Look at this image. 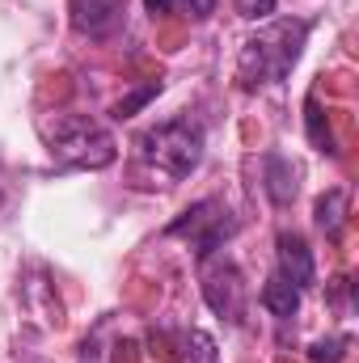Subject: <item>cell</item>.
I'll return each mask as SVG.
<instances>
[{"mask_svg": "<svg viewBox=\"0 0 359 363\" xmlns=\"http://www.w3.org/2000/svg\"><path fill=\"white\" fill-rule=\"evenodd\" d=\"M203 300L211 304V313H220L233 325L245 317V283H241V271L228 258L224 262H203Z\"/></svg>", "mask_w": 359, "mask_h": 363, "instance_id": "obj_5", "label": "cell"}, {"mask_svg": "<svg viewBox=\"0 0 359 363\" xmlns=\"http://www.w3.org/2000/svg\"><path fill=\"white\" fill-rule=\"evenodd\" d=\"M43 140H47L51 157L72 169H106L118 157L114 135L89 114H55L43 127Z\"/></svg>", "mask_w": 359, "mask_h": 363, "instance_id": "obj_2", "label": "cell"}, {"mask_svg": "<svg viewBox=\"0 0 359 363\" xmlns=\"http://www.w3.org/2000/svg\"><path fill=\"white\" fill-rule=\"evenodd\" d=\"M170 237H190V245H194V258L199 262H207L233 233H237V220H233V211L224 207V203H216V199H203V203H194V207H186L178 220L165 228Z\"/></svg>", "mask_w": 359, "mask_h": 363, "instance_id": "obj_4", "label": "cell"}, {"mask_svg": "<svg viewBox=\"0 0 359 363\" xmlns=\"http://www.w3.org/2000/svg\"><path fill=\"white\" fill-rule=\"evenodd\" d=\"M275 4H279V0H233V9H237L245 21H263V17H270Z\"/></svg>", "mask_w": 359, "mask_h": 363, "instance_id": "obj_15", "label": "cell"}, {"mask_svg": "<svg viewBox=\"0 0 359 363\" xmlns=\"http://www.w3.org/2000/svg\"><path fill=\"white\" fill-rule=\"evenodd\" d=\"M304 131H309V144L317 148V152H338V144H334V131H330V118H326V110H321V101H317V93H309L304 97Z\"/></svg>", "mask_w": 359, "mask_h": 363, "instance_id": "obj_11", "label": "cell"}, {"mask_svg": "<svg viewBox=\"0 0 359 363\" xmlns=\"http://www.w3.org/2000/svg\"><path fill=\"white\" fill-rule=\"evenodd\" d=\"M343 347H351L347 334H338V338H330V342H313V347H309V359L313 363H338L343 359Z\"/></svg>", "mask_w": 359, "mask_h": 363, "instance_id": "obj_14", "label": "cell"}, {"mask_svg": "<svg viewBox=\"0 0 359 363\" xmlns=\"http://www.w3.org/2000/svg\"><path fill=\"white\" fill-rule=\"evenodd\" d=\"M263 169H267V194L275 207H287L292 199H296V169L279 157V152H270L267 161H263Z\"/></svg>", "mask_w": 359, "mask_h": 363, "instance_id": "obj_9", "label": "cell"}, {"mask_svg": "<svg viewBox=\"0 0 359 363\" xmlns=\"http://www.w3.org/2000/svg\"><path fill=\"white\" fill-rule=\"evenodd\" d=\"M144 9L157 17V13H182V17H194V21H203L211 9H216V0H144Z\"/></svg>", "mask_w": 359, "mask_h": 363, "instance_id": "obj_12", "label": "cell"}, {"mask_svg": "<svg viewBox=\"0 0 359 363\" xmlns=\"http://www.w3.org/2000/svg\"><path fill=\"white\" fill-rule=\"evenodd\" d=\"M304 38H309V21H270L267 30H258L254 38H245L241 55H237V81L241 89H263L283 81L300 51H304Z\"/></svg>", "mask_w": 359, "mask_h": 363, "instance_id": "obj_1", "label": "cell"}, {"mask_svg": "<svg viewBox=\"0 0 359 363\" xmlns=\"http://www.w3.org/2000/svg\"><path fill=\"white\" fill-rule=\"evenodd\" d=\"M68 13H72V30L77 34L101 38L118 21V0H68Z\"/></svg>", "mask_w": 359, "mask_h": 363, "instance_id": "obj_7", "label": "cell"}, {"mask_svg": "<svg viewBox=\"0 0 359 363\" xmlns=\"http://www.w3.org/2000/svg\"><path fill=\"white\" fill-rule=\"evenodd\" d=\"M157 93H161V85H157V81H153V85H144V89H136L131 97H123V101L114 106V118H131V114H136L140 106H148Z\"/></svg>", "mask_w": 359, "mask_h": 363, "instance_id": "obj_13", "label": "cell"}, {"mask_svg": "<svg viewBox=\"0 0 359 363\" xmlns=\"http://www.w3.org/2000/svg\"><path fill=\"white\" fill-rule=\"evenodd\" d=\"M313 220H317V228L330 241L343 237V224H347V190H326L317 199V207H313Z\"/></svg>", "mask_w": 359, "mask_h": 363, "instance_id": "obj_10", "label": "cell"}, {"mask_svg": "<svg viewBox=\"0 0 359 363\" xmlns=\"http://www.w3.org/2000/svg\"><path fill=\"white\" fill-rule=\"evenodd\" d=\"M275 250H279V274H283L292 287H300V291H304V287L317 279L313 250H309V241H304V237H296V233H279Z\"/></svg>", "mask_w": 359, "mask_h": 363, "instance_id": "obj_6", "label": "cell"}, {"mask_svg": "<svg viewBox=\"0 0 359 363\" xmlns=\"http://www.w3.org/2000/svg\"><path fill=\"white\" fill-rule=\"evenodd\" d=\"M203 127L194 123V118H170V123H157V127H148L140 140H136V148H140V161L144 165H153L157 174H165V178H190L194 169H199V161H203Z\"/></svg>", "mask_w": 359, "mask_h": 363, "instance_id": "obj_3", "label": "cell"}, {"mask_svg": "<svg viewBox=\"0 0 359 363\" xmlns=\"http://www.w3.org/2000/svg\"><path fill=\"white\" fill-rule=\"evenodd\" d=\"M258 300H263V308H267L270 317H279V321H287V317L300 313V287H292L283 274H270L267 283H263V291H258Z\"/></svg>", "mask_w": 359, "mask_h": 363, "instance_id": "obj_8", "label": "cell"}]
</instances>
